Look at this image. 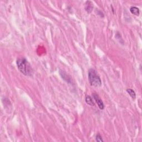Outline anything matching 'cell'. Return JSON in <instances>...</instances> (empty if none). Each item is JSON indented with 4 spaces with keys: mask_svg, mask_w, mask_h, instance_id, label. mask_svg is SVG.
Returning a JSON list of instances; mask_svg holds the SVG:
<instances>
[{
    "mask_svg": "<svg viewBox=\"0 0 142 142\" xmlns=\"http://www.w3.org/2000/svg\"><path fill=\"white\" fill-rule=\"evenodd\" d=\"M18 70L24 76H31L33 73V70L31 65L24 58H20L16 61Z\"/></svg>",
    "mask_w": 142,
    "mask_h": 142,
    "instance_id": "obj_1",
    "label": "cell"
},
{
    "mask_svg": "<svg viewBox=\"0 0 142 142\" xmlns=\"http://www.w3.org/2000/svg\"><path fill=\"white\" fill-rule=\"evenodd\" d=\"M88 79L92 86L99 87L102 86L101 78L94 69L91 68L88 71Z\"/></svg>",
    "mask_w": 142,
    "mask_h": 142,
    "instance_id": "obj_2",
    "label": "cell"
},
{
    "mask_svg": "<svg viewBox=\"0 0 142 142\" xmlns=\"http://www.w3.org/2000/svg\"><path fill=\"white\" fill-rule=\"evenodd\" d=\"M93 98H94L95 101L96 102V103H97L98 107L101 109H103L104 108V103H103L102 100L101 99V98L99 97V96L96 93H93Z\"/></svg>",
    "mask_w": 142,
    "mask_h": 142,
    "instance_id": "obj_3",
    "label": "cell"
},
{
    "mask_svg": "<svg viewBox=\"0 0 142 142\" xmlns=\"http://www.w3.org/2000/svg\"><path fill=\"white\" fill-rule=\"evenodd\" d=\"M93 8V3L91 1H87L86 3V10L87 11L88 13H90L92 11V9Z\"/></svg>",
    "mask_w": 142,
    "mask_h": 142,
    "instance_id": "obj_4",
    "label": "cell"
},
{
    "mask_svg": "<svg viewBox=\"0 0 142 142\" xmlns=\"http://www.w3.org/2000/svg\"><path fill=\"white\" fill-rule=\"evenodd\" d=\"M130 11L132 14L136 15V16H139L140 11L139 8L136 6H133L130 8Z\"/></svg>",
    "mask_w": 142,
    "mask_h": 142,
    "instance_id": "obj_5",
    "label": "cell"
},
{
    "mask_svg": "<svg viewBox=\"0 0 142 142\" xmlns=\"http://www.w3.org/2000/svg\"><path fill=\"white\" fill-rule=\"evenodd\" d=\"M86 102L89 105V106H94V101H93L92 98L91 97L89 96H86Z\"/></svg>",
    "mask_w": 142,
    "mask_h": 142,
    "instance_id": "obj_6",
    "label": "cell"
},
{
    "mask_svg": "<svg viewBox=\"0 0 142 142\" xmlns=\"http://www.w3.org/2000/svg\"><path fill=\"white\" fill-rule=\"evenodd\" d=\"M127 92L128 94H129L132 98L133 99H135L136 97V92L133 91V89H127Z\"/></svg>",
    "mask_w": 142,
    "mask_h": 142,
    "instance_id": "obj_7",
    "label": "cell"
},
{
    "mask_svg": "<svg viewBox=\"0 0 142 142\" xmlns=\"http://www.w3.org/2000/svg\"><path fill=\"white\" fill-rule=\"evenodd\" d=\"M96 141L97 142H103L102 137V136L99 134V133H98V134L96 136Z\"/></svg>",
    "mask_w": 142,
    "mask_h": 142,
    "instance_id": "obj_8",
    "label": "cell"
}]
</instances>
